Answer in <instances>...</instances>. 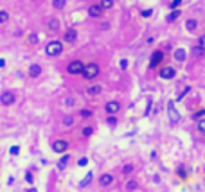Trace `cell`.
<instances>
[{
  "label": "cell",
  "mask_w": 205,
  "mask_h": 192,
  "mask_svg": "<svg viewBox=\"0 0 205 192\" xmlns=\"http://www.w3.org/2000/svg\"><path fill=\"white\" fill-rule=\"evenodd\" d=\"M196 45H200V47H205V34H203V36H200V38H198V41H196Z\"/></svg>",
  "instance_id": "38"
},
{
  "label": "cell",
  "mask_w": 205,
  "mask_h": 192,
  "mask_svg": "<svg viewBox=\"0 0 205 192\" xmlns=\"http://www.w3.org/2000/svg\"><path fill=\"white\" fill-rule=\"evenodd\" d=\"M193 54H194V58H202L205 54V47H200V45H196L194 49H193Z\"/></svg>",
  "instance_id": "17"
},
{
  "label": "cell",
  "mask_w": 205,
  "mask_h": 192,
  "mask_svg": "<svg viewBox=\"0 0 205 192\" xmlns=\"http://www.w3.org/2000/svg\"><path fill=\"white\" fill-rule=\"evenodd\" d=\"M162 61H164V50H155L149 59V68H157Z\"/></svg>",
  "instance_id": "4"
},
{
  "label": "cell",
  "mask_w": 205,
  "mask_h": 192,
  "mask_svg": "<svg viewBox=\"0 0 205 192\" xmlns=\"http://www.w3.org/2000/svg\"><path fill=\"white\" fill-rule=\"evenodd\" d=\"M0 67H5V59H0Z\"/></svg>",
  "instance_id": "44"
},
{
  "label": "cell",
  "mask_w": 205,
  "mask_h": 192,
  "mask_svg": "<svg viewBox=\"0 0 205 192\" xmlns=\"http://www.w3.org/2000/svg\"><path fill=\"white\" fill-rule=\"evenodd\" d=\"M108 27H110V23H102V25H101V29H102V31H106Z\"/></svg>",
  "instance_id": "43"
},
{
  "label": "cell",
  "mask_w": 205,
  "mask_h": 192,
  "mask_svg": "<svg viewBox=\"0 0 205 192\" xmlns=\"http://www.w3.org/2000/svg\"><path fill=\"white\" fill-rule=\"evenodd\" d=\"M86 163H88V160H86V158H79V160H78V165H79V167H85Z\"/></svg>",
  "instance_id": "39"
},
{
  "label": "cell",
  "mask_w": 205,
  "mask_h": 192,
  "mask_svg": "<svg viewBox=\"0 0 205 192\" xmlns=\"http://www.w3.org/2000/svg\"><path fill=\"white\" fill-rule=\"evenodd\" d=\"M167 113H169V120H171L173 124H176V122L180 120V115H178V111L175 110V102H173V101H167Z\"/></svg>",
  "instance_id": "5"
},
{
  "label": "cell",
  "mask_w": 205,
  "mask_h": 192,
  "mask_svg": "<svg viewBox=\"0 0 205 192\" xmlns=\"http://www.w3.org/2000/svg\"><path fill=\"white\" fill-rule=\"evenodd\" d=\"M106 122H108V126H112V128H115V126H117V118H115L113 115L108 117V120H106Z\"/></svg>",
  "instance_id": "31"
},
{
  "label": "cell",
  "mask_w": 205,
  "mask_h": 192,
  "mask_svg": "<svg viewBox=\"0 0 205 192\" xmlns=\"http://www.w3.org/2000/svg\"><path fill=\"white\" fill-rule=\"evenodd\" d=\"M131 173H133V165L131 163H128V165L123 167V174H131Z\"/></svg>",
  "instance_id": "32"
},
{
  "label": "cell",
  "mask_w": 205,
  "mask_h": 192,
  "mask_svg": "<svg viewBox=\"0 0 205 192\" xmlns=\"http://www.w3.org/2000/svg\"><path fill=\"white\" fill-rule=\"evenodd\" d=\"M85 79H96V77L99 76V65H96V63H88V65H85V70H83L81 74Z\"/></svg>",
  "instance_id": "2"
},
{
  "label": "cell",
  "mask_w": 205,
  "mask_h": 192,
  "mask_svg": "<svg viewBox=\"0 0 205 192\" xmlns=\"http://www.w3.org/2000/svg\"><path fill=\"white\" fill-rule=\"evenodd\" d=\"M79 115H81L83 118H88V117H92V111H90V110H81Z\"/></svg>",
  "instance_id": "35"
},
{
  "label": "cell",
  "mask_w": 205,
  "mask_h": 192,
  "mask_svg": "<svg viewBox=\"0 0 205 192\" xmlns=\"http://www.w3.org/2000/svg\"><path fill=\"white\" fill-rule=\"evenodd\" d=\"M104 110H106L108 115H115V113L121 110V102H119V101H110V102H106Z\"/></svg>",
  "instance_id": "7"
},
{
  "label": "cell",
  "mask_w": 205,
  "mask_h": 192,
  "mask_svg": "<svg viewBox=\"0 0 205 192\" xmlns=\"http://www.w3.org/2000/svg\"><path fill=\"white\" fill-rule=\"evenodd\" d=\"M63 52V43L61 41H58V39H52L50 43H47V47H45V54L47 56H50V58H54V56H60Z\"/></svg>",
  "instance_id": "1"
},
{
  "label": "cell",
  "mask_w": 205,
  "mask_h": 192,
  "mask_svg": "<svg viewBox=\"0 0 205 192\" xmlns=\"http://www.w3.org/2000/svg\"><path fill=\"white\" fill-rule=\"evenodd\" d=\"M176 76V70L173 68V67H165L160 70V77L162 79H173V77Z\"/></svg>",
  "instance_id": "11"
},
{
  "label": "cell",
  "mask_w": 205,
  "mask_h": 192,
  "mask_svg": "<svg viewBox=\"0 0 205 192\" xmlns=\"http://www.w3.org/2000/svg\"><path fill=\"white\" fill-rule=\"evenodd\" d=\"M68 158H70V156H68V154H63L61 158H60V163H58V167H60V169H65V167H67V163H68Z\"/></svg>",
  "instance_id": "21"
},
{
  "label": "cell",
  "mask_w": 205,
  "mask_h": 192,
  "mask_svg": "<svg viewBox=\"0 0 205 192\" xmlns=\"http://www.w3.org/2000/svg\"><path fill=\"white\" fill-rule=\"evenodd\" d=\"M92 133H94V128H92V126L83 128V131H81V135H83V136H86V138H88V136H92Z\"/></svg>",
  "instance_id": "23"
},
{
  "label": "cell",
  "mask_w": 205,
  "mask_h": 192,
  "mask_svg": "<svg viewBox=\"0 0 205 192\" xmlns=\"http://www.w3.org/2000/svg\"><path fill=\"white\" fill-rule=\"evenodd\" d=\"M49 29H52V31H58L60 29V22L56 18H52L50 22H49Z\"/></svg>",
  "instance_id": "24"
},
{
  "label": "cell",
  "mask_w": 205,
  "mask_h": 192,
  "mask_svg": "<svg viewBox=\"0 0 205 192\" xmlns=\"http://www.w3.org/2000/svg\"><path fill=\"white\" fill-rule=\"evenodd\" d=\"M189 92H191V86H185L184 90H182V92H180V95H178V99H176V101H182V99H184V97L187 95V94H189Z\"/></svg>",
  "instance_id": "29"
},
{
  "label": "cell",
  "mask_w": 205,
  "mask_h": 192,
  "mask_svg": "<svg viewBox=\"0 0 205 192\" xmlns=\"http://www.w3.org/2000/svg\"><path fill=\"white\" fill-rule=\"evenodd\" d=\"M72 124H74V117H65V118H63V126H72Z\"/></svg>",
  "instance_id": "30"
},
{
  "label": "cell",
  "mask_w": 205,
  "mask_h": 192,
  "mask_svg": "<svg viewBox=\"0 0 205 192\" xmlns=\"http://www.w3.org/2000/svg\"><path fill=\"white\" fill-rule=\"evenodd\" d=\"M203 115H205V110H200V111H196V113L193 115V118L196 120V118H202V117H203Z\"/></svg>",
  "instance_id": "36"
},
{
  "label": "cell",
  "mask_w": 205,
  "mask_h": 192,
  "mask_svg": "<svg viewBox=\"0 0 205 192\" xmlns=\"http://www.w3.org/2000/svg\"><path fill=\"white\" fill-rule=\"evenodd\" d=\"M65 5H67V0H52V7H54V9H58V11L63 9Z\"/></svg>",
  "instance_id": "20"
},
{
  "label": "cell",
  "mask_w": 205,
  "mask_h": 192,
  "mask_svg": "<svg viewBox=\"0 0 205 192\" xmlns=\"http://www.w3.org/2000/svg\"><path fill=\"white\" fill-rule=\"evenodd\" d=\"M178 176H180V178H185V176H187V174H185V169H184V167H180V169H178Z\"/></svg>",
  "instance_id": "40"
},
{
  "label": "cell",
  "mask_w": 205,
  "mask_h": 192,
  "mask_svg": "<svg viewBox=\"0 0 205 192\" xmlns=\"http://www.w3.org/2000/svg\"><path fill=\"white\" fill-rule=\"evenodd\" d=\"M83 70H85V63H83V61H79V59L70 61V63H68V67H67V72H68V74H72V76L83 74Z\"/></svg>",
  "instance_id": "3"
},
{
  "label": "cell",
  "mask_w": 205,
  "mask_h": 192,
  "mask_svg": "<svg viewBox=\"0 0 205 192\" xmlns=\"http://www.w3.org/2000/svg\"><path fill=\"white\" fill-rule=\"evenodd\" d=\"M175 59H176V61H185V50L184 49H176V50H175Z\"/></svg>",
  "instance_id": "18"
},
{
  "label": "cell",
  "mask_w": 205,
  "mask_h": 192,
  "mask_svg": "<svg viewBox=\"0 0 205 192\" xmlns=\"http://www.w3.org/2000/svg\"><path fill=\"white\" fill-rule=\"evenodd\" d=\"M119 65H121V68H128V61H126V59H123Z\"/></svg>",
  "instance_id": "42"
},
{
  "label": "cell",
  "mask_w": 205,
  "mask_h": 192,
  "mask_svg": "<svg viewBox=\"0 0 205 192\" xmlns=\"http://www.w3.org/2000/svg\"><path fill=\"white\" fill-rule=\"evenodd\" d=\"M99 4H101V7L104 9V11H108V9L113 7V0H101Z\"/></svg>",
  "instance_id": "22"
},
{
  "label": "cell",
  "mask_w": 205,
  "mask_h": 192,
  "mask_svg": "<svg viewBox=\"0 0 205 192\" xmlns=\"http://www.w3.org/2000/svg\"><path fill=\"white\" fill-rule=\"evenodd\" d=\"M38 41H40V36H38L36 33H33V34H29V43H31V45H36Z\"/></svg>",
  "instance_id": "26"
},
{
  "label": "cell",
  "mask_w": 205,
  "mask_h": 192,
  "mask_svg": "<svg viewBox=\"0 0 205 192\" xmlns=\"http://www.w3.org/2000/svg\"><path fill=\"white\" fill-rule=\"evenodd\" d=\"M196 27H198V22H196L194 18H189L187 22H185V29H187V31H194Z\"/></svg>",
  "instance_id": "15"
},
{
  "label": "cell",
  "mask_w": 205,
  "mask_h": 192,
  "mask_svg": "<svg viewBox=\"0 0 205 192\" xmlns=\"http://www.w3.org/2000/svg\"><path fill=\"white\" fill-rule=\"evenodd\" d=\"M180 4H182V0H173V2L169 4V9H178Z\"/></svg>",
  "instance_id": "34"
},
{
  "label": "cell",
  "mask_w": 205,
  "mask_h": 192,
  "mask_svg": "<svg viewBox=\"0 0 205 192\" xmlns=\"http://www.w3.org/2000/svg\"><path fill=\"white\" fill-rule=\"evenodd\" d=\"M112 183H113V176L112 174H108V173L101 174V178H99V185L101 187H110Z\"/></svg>",
  "instance_id": "12"
},
{
  "label": "cell",
  "mask_w": 205,
  "mask_h": 192,
  "mask_svg": "<svg viewBox=\"0 0 205 192\" xmlns=\"http://www.w3.org/2000/svg\"><path fill=\"white\" fill-rule=\"evenodd\" d=\"M41 74V67L40 65H31L29 67V76L31 77H38Z\"/></svg>",
  "instance_id": "13"
},
{
  "label": "cell",
  "mask_w": 205,
  "mask_h": 192,
  "mask_svg": "<svg viewBox=\"0 0 205 192\" xmlns=\"http://www.w3.org/2000/svg\"><path fill=\"white\" fill-rule=\"evenodd\" d=\"M102 13H104V9L101 7V4H94V5L88 7V16L90 18H101Z\"/></svg>",
  "instance_id": "6"
},
{
  "label": "cell",
  "mask_w": 205,
  "mask_h": 192,
  "mask_svg": "<svg viewBox=\"0 0 205 192\" xmlns=\"http://www.w3.org/2000/svg\"><path fill=\"white\" fill-rule=\"evenodd\" d=\"M92 176H94L92 173H86V176L83 178V180H81V183H79V187H81V189H85V187H88V183L92 181Z\"/></svg>",
  "instance_id": "16"
},
{
  "label": "cell",
  "mask_w": 205,
  "mask_h": 192,
  "mask_svg": "<svg viewBox=\"0 0 205 192\" xmlns=\"http://www.w3.org/2000/svg\"><path fill=\"white\" fill-rule=\"evenodd\" d=\"M139 189V183L137 181H128L126 183V190H137Z\"/></svg>",
  "instance_id": "25"
},
{
  "label": "cell",
  "mask_w": 205,
  "mask_h": 192,
  "mask_svg": "<svg viewBox=\"0 0 205 192\" xmlns=\"http://www.w3.org/2000/svg\"><path fill=\"white\" fill-rule=\"evenodd\" d=\"M9 20V13L7 11H0V23H5Z\"/></svg>",
  "instance_id": "28"
},
{
  "label": "cell",
  "mask_w": 205,
  "mask_h": 192,
  "mask_svg": "<svg viewBox=\"0 0 205 192\" xmlns=\"http://www.w3.org/2000/svg\"><path fill=\"white\" fill-rule=\"evenodd\" d=\"M196 129L200 131L202 135H205V120H198V124H196Z\"/></svg>",
  "instance_id": "27"
},
{
  "label": "cell",
  "mask_w": 205,
  "mask_h": 192,
  "mask_svg": "<svg viewBox=\"0 0 205 192\" xmlns=\"http://www.w3.org/2000/svg\"><path fill=\"white\" fill-rule=\"evenodd\" d=\"M67 147H68V142L67 140H56V142H52V151L54 153H65Z\"/></svg>",
  "instance_id": "9"
},
{
  "label": "cell",
  "mask_w": 205,
  "mask_h": 192,
  "mask_svg": "<svg viewBox=\"0 0 205 192\" xmlns=\"http://www.w3.org/2000/svg\"><path fill=\"white\" fill-rule=\"evenodd\" d=\"M18 153H20V147H18V146H13V147H11V154H13V156H16Z\"/></svg>",
  "instance_id": "37"
},
{
  "label": "cell",
  "mask_w": 205,
  "mask_h": 192,
  "mask_svg": "<svg viewBox=\"0 0 205 192\" xmlns=\"http://www.w3.org/2000/svg\"><path fill=\"white\" fill-rule=\"evenodd\" d=\"M180 15H182V11H180V9H171V13L167 15V18H165V20H167V22H175Z\"/></svg>",
  "instance_id": "14"
},
{
  "label": "cell",
  "mask_w": 205,
  "mask_h": 192,
  "mask_svg": "<svg viewBox=\"0 0 205 192\" xmlns=\"http://www.w3.org/2000/svg\"><path fill=\"white\" fill-rule=\"evenodd\" d=\"M76 39H78V31L72 29V27H68V29L65 31V34H63V41H65V43H74Z\"/></svg>",
  "instance_id": "8"
},
{
  "label": "cell",
  "mask_w": 205,
  "mask_h": 192,
  "mask_svg": "<svg viewBox=\"0 0 205 192\" xmlns=\"http://www.w3.org/2000/svg\"><path fill=\"white\" fill-rule=\"evenodd\" d=\"M25 180H27V183H33V174L27 173V174H25Z\"/></svg>",
  "instance_id": "41"
},
{
  "label": "cell",
  "mask_w": 205,
  "mask_h": 192,
  "mask_svg": "<svg viewBox=\"0 0 205 192\" xmlns=\"http://www.w3.org/2000/svg\"><path fill=\"white\" fill-rule=\"evenodd\" d=\"M101 84H94V86H90V88H88V94H90V95H99V94H101Z\"/></svg>",
  "instance_id": "19"
},
{
  "label": "cell",
  "mask_w": 205,
  "mask_h": 192,
  "mask_svg": "<svg viewBox=\"0 0 205 192\" xmlns=\"http://www.w3.org/2000/svg\"><path fill=\"white\" fill-rule=\"evenodd\" d=\"M153 15V9H144V11H141V16L142 18H149Z\"/></svg>",
  "instance_id": "33"
},
{
  "label": "cell",
  "mask_w": 205,
  "mask_h": 192,
  "mask_svg": "<svg viewBox=\"0 0 205 192\" xmlns=\"http://www.w3.org/2000/svg\"><path fill=\"white\" fill-rule=\"evenodd\" d=\"M15 94H11V92H4L2 95H0V102L4 104V106H11L13 102H15Z\"/></svg>",
  "instance_id": "10"
}]
</instances>
